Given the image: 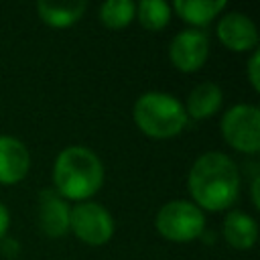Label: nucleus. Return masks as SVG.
<instances>
[{"mask_svg": "<svg viewBox=\"0 0 260 260\" xmlns=\"http://www.w3.org/2000/svg\"><path fill=\"white\" fill-rule=\"evenodd\" d=\"M189 193L197 207L207 211L228 209L240 191V173L236 162L221 152H205L189 171Z\"/></svg>", "mask_w": 260, "mask_h": 260, "instance_id": "nucleus-1", "label": "nucleus"}, {"mask_svg": "<svg viewBox=\"0 0 260 260\" xmlns=\"http://www.w3.org/2000/svg\"><path fill=\"white\" fill-rule=\"evenodd\" d=\"M53 181L63 199H87L104 181V167L95 152L85 146H69L59 152L53 167Z\"/></svg>", "mask_w": 260, "mask_h": 260, "instance_id": "nucleus-2", "label": "nucleus"}, {"mask_svg": "<svg viewBox=\"0 0 260 260\" xmlns=\"http://www.w3.org/2000/svg\"><path fill=\"white\" fill-rule=\"evenodd\" d=\"M134 122L146 136L171 138L185 128L187 114L181 102L173 95L162 91H148L142 93L134 104Z\"/></svg>", "mask_w": 260, "mask_h": 260, "instance_id": "nucleus-3", "label": "nucleus"}, {"mask_svg": "<svg viewBox=\"0 0 260 260\" xmlns=\"http://www.w3.org/2000/svg\"><path fill=\"white\" fill-rule=\"evenodd\" d=\"M156 232L171 242H191L205 232L203 211L189 201H169L156 213Z\"/></svg>", "mask_w": 260, "mask_h": 260, "instance_id": "nucleus-4", "label": "nucleus"}, {"mask_svg": "<svg viewBox=\"0 0 260 260\" xmlns=\"http://www.w3.org/2000/svg\"><path fill=\"white\" fill-rule=\"evenodd\" d=\"M221 134L240 152L254 154L260 150V110L256 106L240 104L225 112L221 120Z\"/></svg>", "mask_w": 260, "mask_h": 260, "instance_id": "nucleus-5", "label": "nucleus"}, {"mask_svg": "<svg viewBox=\"0 0 260 260\" xmlns=\"http://www.w3.org/2000/svg\"><path fill=\"white\" fill-rule=\"evenodd\" d=\"M69 230H73V234L81 242L89 246H102L114 234V219L104 205L87 201L71 209Z\"/></svg>", "mask_w": 260, "mask_h": 260, "instance_id": "nucleus-6", "label": "nucleus"}, {"mask_svg": "<svg viewBox=\"0 0 260 260\" xmlns=\"http://www.w3.org/2000/svg\"><path fill=\"white\" fill-rule=\"evenodd\" d=\"M207 53H209L207 35L201 30H191V28L179 32L169 47L171 63L179 71H185V73H193L201 69V65L207 59Z\"/></svg>", "mask_w": 260, "mask_h": 260, "instance_id": "nucleus-7", "label": "nucleus"}, {"mask_svg": "<svg viewBox=\"0 0 260 260\" xmlns=\"http://www.w3.org/2000/svg\"><path fill=\"white\" fill-rule=\"evenodd\" d=\"M69 213L65 199L53 191L43 189L39 195V225L49 238H61L69 230Z\"/></svg>", "mask_w": 260, "mask_h": 260, "instance_id": "nucleus-8", "label": "nucleus"}, {"mask_svg": "<svg viewBox=\"0 0 260 260\" xmlns=\"http://www.w3.org/2000/svg\"><path fill=\"white\" fill-rule=\"evenodd\" d=\"M217 37L228 49L236 53L250 51L258 43V32H256L254 22L242 12L225 14L217 24Z\"/></svg>", "mask_w": 260, "mask_h": 260, "instance_id": "nucleus-9", "label": "nucleus"}, {"mask_svg": "<svg viewBox=\"0 0 260 260\" xmlns=\"http://www.w3.org/2000/svg\"><path fill=\"white\" fill-rule=\"evenodd\" d=\"M28 165L30 154L26 146L12 136H0V183L14 185L22 181L28 173Z\"/></svg>", "mask_w": 260, "mask_h": 260, "instance_id": "nucleus-10", "label": "nucleus"}, {"mask_svg": "<svg viewBox=\"0 0 260 260\" xmlns=\"http://www.w3.org/2000/svg\"><path fill=\"white\" fill-rule=\"evenodd\" d=\"M223 236L230 246H234L238 250H250L256 242L258 228L250 215H246L242 211H232L223 219Z\"/></svg>", "mask_w": 260, "mask_h": 260, "instance_id": "nucleus-11", "label": "nucleus"}, {"mask_svg": "<svg viewBox=\"0 0 260 260\" xmlns=\"http://www.w3.org/2000/svg\"><path fill=\"white\" fill-rule=\"evenodd\" d=\"M219 106H221V89L215 83L205 81L189 93L185 114L195 120H203V118L213 116L219 110Z\"/></svg>", "mask_w": 260, "mask_h": 260, "instance_id": "nucleus-12", "label": "nucleus"}, {"mask_svg": "<svg viewBox=\"0 0 260 260\" xmlns=\"http://www.w3.org/2000/svg\"><path fill=\"white\" fill-rule=\"evenodd\" d=\"M39 16L43 22L55 28H65L71 26L81 18L85 12V2H67V4H55V2H39Z\"/></svg>", "mask_w": 260, "mask_h": 260, "instance_id": "nucleus-13", "label": "nucleus"}, {"mask_svg": "<svg viewBox=\"0 0 260 260\" xmlns=\"http://www.w3.org/2000/svg\"><path fill=\"white\" fill-rule=\"evenodd\" d=\"M225 8L223 0H177L175 10L179 16L195 26H203L211 22Z\"/></svg>", "mask_w": 260, "mask_h": 260, "instance_id": "nucleus-14", "label": "nucleus"}, {"mask_svg": "<svg viewBox=\"0 0 260 260\" xmlns=\"http://www.w3.org/2000/svg\"><path fill=\"white\" fill-rule=\"evenodd\" d=\"M136 16V4L130 0H108L100 8V18L108 28H124Z\"/></svg>", "mask_w": 260, "mask_h": 260, "instance_id": "nucleus-15", "label": "nucleus"}, {"mask_svg": "<svg viewBox=\"0 0 260 260\" xmlns=\"http://www.w3.org/2000/svg\"><path fill=\"white\" fill-rule=\"evenodd\" d=\"M136 16L146 30L156 32L169 24L171 8L167 2H160V0H144L136 6Z\"/></svg>", "mask_w": 260, "mask_h": 260, "instance_id": "nucleus-16", "label": "nucleus"}, {"mask_svg": "<svg viewBox=\"0 0 260 260\" xmlns=\"http://www.w3.org/2000/svg\"><path fill=\"white\" fill-rule=\"evenodd\" d=\"M258 69H260V55H258V51H254V55L248 61V77H250V83H252V87L256 91L260 89V73H258Z\"/></svg>", "mask_w": 260, "mask_h": 260, "instance_id": "nucleus-17", "label": "nucleus"}, {"mask_svg": "<svg viewBox=\"0 0 260 260\" xmlns=\"http://www.w3.org/2000/svg\"><path fill=\"white\" fill-rule=\"evenodd\" d=\"M8 223H10V215H8V209L0 203V240L4 238L6 230H8Z\"/></svg>", "mask_w": 260, "mask_h": 260, "instance_id": "nucleus-18", "label": "nucleus"}, {"mask_svg": "<svg viewBox=\"0 0 260 260\" xmlns=\"http://www.w3.org/2000/svg\"><path fill=\"white\" fill-rule=\"evenodd\" d=\"M258 177H254V185H252V199H254V205L258 207L260 205V199H258Z\"/></svg>", "mask_w": 260, "mask_h": 260, "instance_id": "nucleus-19", "label": "nucleus"}]
</instances>
